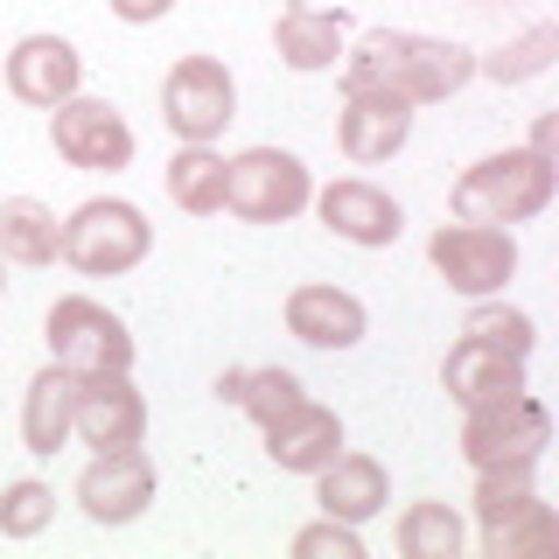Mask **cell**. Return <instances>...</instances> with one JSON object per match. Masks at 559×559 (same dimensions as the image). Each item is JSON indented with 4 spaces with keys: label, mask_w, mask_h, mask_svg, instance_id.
<instances>
[{
    "label": "cell",
    "mask_w": 559,
    "mask_h": 559,
    "mask_svg": "<svg viewBox=\"0 0 559 559\" xmlns=\"http://www.w3.org/2000/svg\"><path fill=\"white\" fill-rule=\"evenodd\" d=\"M175 8V0H112V14L119 22H133V28H147V22H162V14Z\"/></svg>",
    "instance_id": "f546056e"
},
{
    "label": "cell",
    "mask_w": 559,
    "mask_h": 559,
    "mask_svg": "<svg viewBox=\"0 0 559 559\" xmlns=\"http://www.w3.org/2000/svg\"><path fill=\"white\" fill-rule=\"evenodd\" d=\"M57 245H63V224L49 203H35V197L0 203V259L8 266H57Z\"/></svg>",
    "instance_id": "603a6c76"
},
{
    "label": "cell",
    "mask_w": 559,
    "mask_h": 559,
    "mask_svg": "<svg viewBox=\"0 0 559 559\" xmlns=\"http://www.w3.org/2000/svg\"><path fill=\"white\" fill-rule=\"evenodd\" d=\"M70 419H78V378L63 364H43L28 378V399H22V441L28 454H57L70 441Z\"/></svg>",
    "instance_id": "44dd1931"
},
{
    "label": "cell",
    "mask_w": 559,
    "mask_h": 559,
    "mask_svg": "<svg viewBox=\"0 0 559 559\" xmlns=\"http://www.w3.org/2000/svg\"><path fill=\"white\" fill-rule=\"evenodd\" d=\"M552 162L532 147H503L489 154V162H476L454 182V224H497V231H511V224H532L546 217L552 203Z\"/></svg>",
    "instance_id": "7a4b0ae2"
},
{
    "label": "cell",
    "mask_w": 559,
    "mask_h": 559,
    "mask_svg": "<svg viewBox=\"0 0 559 559\" xmlns=\"http://www.w3.org/2000/svg\"><path fill=\"white\" fill-rule=\"evenodd\" d=\"M462 336H476V343H497V349H511V357H532L538 349V322L524 308H511V301H468V322H462Z\"/></svg>",
    "instance_id": "484cf974"
},
{
    "label": "cell",
    "mask_w": 559,
    "mask_h": 559,
    "mask_svg": "<svg viewBox=\"0 0 559 559\" xmlns=\"http://www.w3.org/2000/svg\"><path fill=\"white\" fill-rule=\"evenodd\" d=\"M168 203L189 210V217H217L224 210V154L210 147V140H182V147L168 154Z\"/></svg>",
    "instance_id": "7402d4cb"
},
{
    "label": "cell",
    "mask_w": 559,
    "mask_h": 559,
    "mask_svg": "<svg viewBox=\"0 0 559 559\" xmlns=\"http://www.w3.org/2000/svg\"><path fill=\"white\" fill-rule=\"evenodd\" d=\"M49 140H57V154L70 168H127L133 162V127L119 119V105L112 98H63V105H49Z\"/></svg>",
    "instance_id": "30bf717a"
},
{
    "label": "cell",
    "mask_w": 559,
    "mask_h": 559,
    "mask_svg": "<svg viewBox=\"0 0 559 559\" xmlns=\"http://www.w3.org/2000/svg\"><path fill=\"white\" fill-rule=\"evenodd\" d=\"M78 503H84V518H92V524H133V518H147V503H154V462L140 448L92 454L84 476H78Z\"/></svg>",
    "instance_id": "7c38bea8"
},
{
    "label": "cell",
    "mask_w": 559,
    "mask_h": 559,
    "mask_svg": "<svg viewBox=\"0 0 559 559\" xmlns=\"http://www.w3.org/2000/svg\"><path fill=\"white\" fill-rule=\"evenodd\" d=\"M532 154H546V162H552V119H538V127H532Z\"/></svg>",
    "instance_id": "1f68e13d"
},
{
    "label": "cell",
    "mask_w": 559,
    "mask_h": 559,
    "mask_svg": "<svg viewBox=\"0 0 559 559\" xmlns=\"http://www.w3.org/2000/svg\"><path fill=\"white\" fill-rule=\"evenodd\" d=\"M70 433H78L92 454L147 441V399H140L133 371H92V378H78V419H70Z\"/></svg>",
    "instance_id": "8fae6325"
},
{
    "label": "cell",
    "mask_w": 559,
    "mask_h": 559,
    "mask_svg": "<svg viewBox=\"0 0 559 559\" xmlns=\"http://www.w3.org/2000/svg\"><path fill=\"white\" fill-rule=\"evenodd\" d=\"M314 203V175L287 147H245L224 162V210L245 224H287Z\"/></svg>",
    "instance_id": "5b68a950"
},
{
    "label": "cell",
    "mask_w": 559,
    "mask_h": 559,
    "mask_svg": "<svg viewBox=\"0 0 559 559\" xmlns=\"http://www.w3.org/2000/svg\"><path fill=\"white\" fill-rule=\"evenodd\" d=\"M336 140L357 168L392 162L413 140V105L392 92H371V84H343V112H336Z\"/></svg>",
    "instance_id": "4fadbf2b"
},
{
    "label": "cell",
    "mask_w": 559,
    "mask_h": 559,
    "mask_svg": "<svg viewBox=\"0 0 559 559\" xmlns=\"http://www.w3.org/2000/svg\"><path fill=\"white\" fill-rule=\"evenodd\" d=\"M441 384H448V399H454L462 413L497 406V399L524 392V357H511V349H497V343L462 336V343L448 349V364H441Z\"/></svg>",
    "instance_id": "e0dca14e"
},
{
    "label": "cell",
    "mask_w": 559,
    "mask_h": 559,
    "mask_svg": "<svg viewBox=\"0 0 559 559\" xmlns=\"http://www.w3.org/2000/svg\"><path fill=\"white\" fill-rule=\"evenodd\" d=\"M238 392H245V371H238V364H231V371L217 378V399H224V406H238Z\"/></svg>",
    "instance_id": "4dcf8cb0"
},
{
    "label": "cell",
    "mask_w": 559,
    "mask_h": 559,
    "mask_svg": "<svg viewBox=\"0 0 559 559\" xmlns=\"http://www.w3.org/2000/svg\"><path fill=\"white\" fill-rule=\"evenodd\" d=\"M476 524H483V552L489 559L546 552L559 524H552V503L538 497V462L476 468Z\"/></svg>",
    "instance_id": "3957f363"
},
{
    "label": "cell",
    "mask_w": 559,
    "mask_h": 559,
    "mask_svg": "<svg viewBox=\"0 0 559 559\" xmlns=\"http://www.w3.org/2000/svg\"><path fill=\"white\" fill-rule=\"evenodd\" d=\"M57 524V489L49 483H8L0 489V538H43Z\"/></svg>",
    "instance_id": "83f0119b"
},
{
    "label": "cell",
    "mask_w": 559,
    "mask_h": 559,
    "mask_svg": "<svg viewBox=\"0 0 559 559\" xmlns=\"http://www.w3.org/2000/svg\"><path fill=\"white\" fill-rule=\"evenodd\" d=\"M0 294H8V259H0Z\"/></svg>",
    "instance_id": "d6a6232c"
},
{
    "label": "cell",
    "mask_w": 559,
    "mask_h": 559,
    "mask_svg": "<svg viewBox=\"0 0 559 559\" xmlns=\"http://www.w3.org/2000/svg\"><path fill=\"white\" fill-rule=\"evenodd\" d=\"M147 252H154V224H147V210H140V203L92 197V203H78V210L63 217V245H57V259H70V266L92 273V280H119V273H133Z\"/></svg>",
    "instance_id": "277c9868"
},
{
    "label": "cell",
    "mask_w": 559,
    "mask_h": 559,
    "mask_svg": "<svg viewBox=\"0 0 559 559\" xmlns=\"http://www.w3.org/2000/svg\"><path fill=\"white\" fill-rule=\"evenodd\" d=\"M259 433H266V454L280 462V476H314V468H329L343 454V419L314 406V399H301L287 419H273Z\"/></svg>",
    "instance_id": "ac0fdd59"
},
{
    "label": "cell",
    "mask_w": 559,
    "mask_h": 559,
    "mask_svg": "<svg viewBox=\"0 0 559 559\" xmlns=\"http://www.w3.org/2000/svg\"><path fill=\"white\" fill-rule=\"evenodd\" d=\"M399 552L406 559H454L462 552V518L448 503H406L399 511Z\"/></svg>",
    "instance_id": "d4e9b609"
},
{
    "label": "cell",
    "mask_w": 559,
    "mask_h": 559,
    "mask_svg": "<svg viewBox=\"0 0 559 559\" xmlns=\"http://www.w3.org/2000/svg\"><path fill=\"white\" fill-rule=\"evenodd\" d=\"M314 210H322V224L349 245H364V252H384V245H399L406 231V210L399 197H384L378 182H364V175H343V182L314 189Z\"/></svg>",
    "instance_id": "5bb4252c"
},
{
    "label": "cell",
    "mask_w": 559,
    "mask_h": 559,
    "mask_svg": "<svg viewBox=\"0 0 559 559\" xmlns=\"http://www.w3.org/2000/svg\"><path fill=\"white\" fill-rule=\"evenodd\" d=\"M49 336V364H63L70 378H92V371H133V336L112 308L84 301V294H63L43 322Z\"/></svg>",
    "instance_id": "8992f818"
},
{
    "label": "cell",
    "mask_w": 559,
    "mask_h": 559,
    "mask_svg": "<svg viewBox=\"0 0 559 559\" xmlns=\"http://www.w3.org/2000/svg\"><path fill=\"white\" fill-rule=\"evenodd\" d=\"M287 336L308 343V349H357L371 336V314L349 287H322V280H308V287L287 294Z\"/></svg>",
    "instance_id": "9a60e30c"
},
{
    "label": "cell",
    "mask_w": 559,
    "mask_h": 559,
    "mask_svg": "<svg viewBox=\"0 0 559 559\" xmlns=\"http://www.w3.org/2000/svg\"><path fill=\"white\" fill-rule=\"evenodd\" d=\"M546 441H552V413H546V399H532V392H511V399H497V406L462 413V454H468V468L538 462Z\"/></svg>",
    "instance_id": "ba28073f"
},
{
    "label": "cell",
    "mask_w": 559,
    "mask_h": 559,
    "mask_svg": "<svg viewBox=\"0 0 559 559\" xmlns=\"http://www.w3.org/2000/svg\"><path fill=\"white\" fill-rule=\"evenodd\" d=\"M427 259H433V273L448 280V294L489 301V294H503L511 273H518V238L497 231V224H441V231L427 238Z\"/></svg>",
    "instance_id": "52a82bcc"
},
{
    "label": "cell",
    "mask_w": 559,
    "mask_h": 559,
    "mask_svg": "<svg viewBox=\"0 0 559 559\" xmlns=\"http://www.w3.org/2000/svg\"><path fill=\"white\" fill-rule=\"evenodd\" d=\"M308 399V384L287 371V364H259V371H245V392H238V406L259 419V427H273V419H287L294 406Z\"/></svg>",
    "instance_id": "4316f807"
},
{
    "label": "cell",
    "mask_w": 559,
    "mask_h": 559,
    "mask_svg": "<svg viewBox=\"0 0 559 559\" xmlns=\"http://www.w3.org/2000/svg\"><path fill=\"white\" fill-rule=\"evenodd\" d=\"M294 559H364V538L343 518H314L294 532Z\"/></svg>",
    "instance_id": "f1b7e54d"
},
{
    "label": "cell",
    "mask_w": 559,
    "mask_h": 559,
    "mask_svg": "<svg viewBox=\"0 0 559 559\" xmlns=\"http://www.w3.org/2000/svg\"><path fill=\"white\" fill-rule=\"evenodd\" d=\"M162 119L175 140H217L238 119V84L217 57H182L162 84Z\"/></svg>",
    "instance_id": "9c48e42d"
},
{
    "label": "cell",
    "mask_w": 559,
    "mask_h": 559,
    "mask_svg": "<svg viewBox=\"0 0 559 559\" xmlns=\"http://www.w3.org/2000/svg\"><path fill=\"white\" fill-rule=\"evenodd\" d=\"M78 84H84V57L63 43V35H22V43L8 49V92L22 98V105H63V98H78Z\"/></svg>",
    "instance_id": "2e32d148"
},
{
    "label": "cell",
    "mask_w": 559,
    "mask_h": 559,
    "mask_svg": "<svg viewBox=\"0 0 559 559\" xmlns=\"http://www.w3.org/2000/svg\"><path fill=\"white\" fill-rule=\"evenodd\" d=\"M343 8L336 14H322V8H294V14H280L273 22V49H280V63L287 70H301V78H314V70H336L343 63Z\"/></svg>",
    "instance_id": "ffe728a7"
},
{
    "label": "cell",
    "mask_w": 559,
    "mask_h": 559,
    "mask_svg": "<svg viewBox=\"0 0 559 559\" xmlns=\"http://www.w3.org/2000/svg\"><path fill=\"white\" fill-rule=\"evenodd\" d=\"M294 8H308V0H287V14H294Z\"/></svg>",
    "instance_id": "836d02e7"
},
{
    "label": "cell",
    "mask_w": 559,
    "mask_h": 559,
    "mask_svg": "<svg viewBox=\"0 0 559 559\" xmlns=\"http://www.w3.org/2000/svg\"><path fill=\"white\" fill-rule=\"evenodd\" d=\"M343 84H371V92H392L406 105H441L462 84H476V49L413 28H371L343 57Z\"/></svg>",
    "instance_id": "6da1fadb"
},
{
    "label": "cell",
    "mask_w": 559,
    "mask_h": 559,
    "mask_svg": "<svg viewBox=\"0 0 559 559\" xmlns=\"http://www.w3.org/2000/svg\"><path fill=\"white\" fill-rule=\"evenodd\" d=\"M314 503H322V518L364 524L392 503V476H384L378 454H336L329 468H314Z\"/></svg>",
    "instance_id": "d6986e66"
},
{
    "label": "cell",
    "mask_w": 559,
    "mask_h": 559,
    "mask_svg": "<svg viewBox=\"0 0 559 559\" xmlns=\"http://www.w3.org/2000/svg\"><path fill=\"white\" fill-rule=\"evenodd\" d=\"M552 57H559V28L538 22V28L511 35L503 49L476 57V78H489V84H532V78H546V70H552Z\"/></svg>",
    "instance_id": "cb8c5ba5"
}]
</instances>
